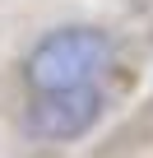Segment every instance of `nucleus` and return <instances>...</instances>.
<instances>
[{
    "mask_svg": "<svg viewBox=\"0 0 153 158\" xmlns=\"http://www.w3.org/2000/svg\"><path fill=\"white\" fill-rule=\"evenodd\" d=\"M107 60H111L107 33H98V28H56L28 56V84H33V93L93 84Z\"/></svg>",
    "mask_w": 153,
    "mask_h": 158,
    "instance_id": "1",
    "label": "nucleus"
},
{
    "mask_svg": "<svg viewBox=\"0 0 153 158\" xmlns=\"http://www.w3.org/2000/svg\"><path fill=\"white\" fill-rule=\"evenodd\" d=\"M102 116V93L93 84H74V89H42L28 102V130L37 139H79L98 126Z\"/></svg>",
    "mask_w": 153,
    "mask_h": 158,
    "instance_id": "2",
    "label": "nucleus"
}]
</instances>
